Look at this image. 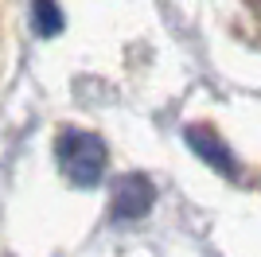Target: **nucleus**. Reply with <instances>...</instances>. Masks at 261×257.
<instances>
[{"label": "nucleus", "mask_w": 261, "mask_h": 257, "mask_svg": "<svg viewBox=\"0 0 261 257\" xmlns=\"http://www.w3.org/2000/svg\"><path fill=\"white\" fill-rule=\"evenodd\" d=\"M63 171L70 175V183L78 187H94L106 171V144L94 133H82V128H70L59 137V148H55Z\"/></svg>", "instance_id": "1"}, {"label": "nucleus", "mask_w": 261, "mask_h": 257, "mask_svg": "<svg viewBox=\"0 0 261 257\" xmlns=\"http://www.w3.org/2000/svg\"><path fill=\"white\" fill-rule=\"evenodd\" d=\"M32 20H35V32L43 35V39H51V35H59L66 28L59 0H32Z\"/></svg>", "instance_id": "4"}, {"label": "nucleus", "mask_w": 261, "mask_h": 257, "mask_svg": "<svg viewBox=\"0 0 261 257\" xmlns=\"http://www.w3.org/2000/svg\"><path fill=\"white\" fill-rule=\"evenodd\" d=\"M152 203H156L152 179H148V175H141V171H133V175H121V179L113 183L109 214H113L117 222H133V218H141Z\"/></svg>", "instance_id": "2"}, {"label": "nucleus", "mask_w": 261, "mask_h": 257, "mask_svg": "<svg viewBox=\"0 0 261 257\" xmlns=\"http://www.w3.org/2000/svg\"><path fill=\"white\" fill-rule=\"evenodd\" d=\"M187 144H191V152H195L199 160H207L218 175H226V179L238 175V160H234L230 144L218 137L211 125H191V128H187Z\"/></svg>", "instance_id": "3"}]
</instances>
